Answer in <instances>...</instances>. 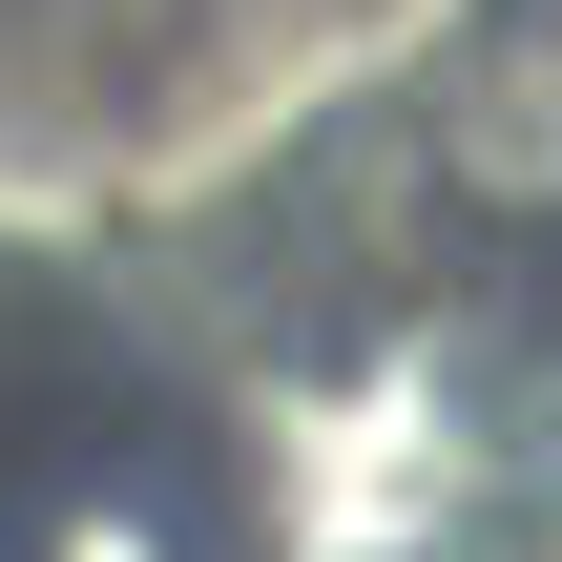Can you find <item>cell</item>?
I'll use <instances>...</instances> for the list:
<instances>
[{
  "label": "cell",
  "mask_w": 562,
  "mask_h": 562,
  "mask_svg": "<svg viewBox=\"0 0 562 562\" xmlns=\"http://www.w3.org/2000/svg\"><path fill=\"white\" fill-rule=\"evenodd\" d=\"M438 188L480 229H562V0H501L438 83Z\"/></svg>",
  "instance_id": "cell-1"
},
{
  "label": "cell",
  "mask_w": 562,
  "mask_h": 562,
  "mask_svg": "<svg viewBox=\"0 0 562 562\" xmlns=\"http://www.w3.org/2000/svg\"><path fill=\"white\" fill-rule=\"evenodd\" d=\"M0 562H21V521H0Z\"/></svg>",
  "instance_id": "cell-2"
}]
</instances>
